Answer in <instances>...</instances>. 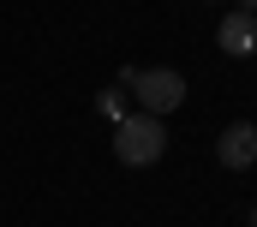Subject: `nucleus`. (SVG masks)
Wrapping results in <instances>:
<instances>
[{"label": "nucleus", "mask_w": 257, "mask_h": 227, "mask_svg": "<svg viewBox=\"0 0 257 227\" xmlns=\"http://www.w3.org/2000/svg\"><path fill=\"white\" fill-rule=\"evenodd\" d=\"M120 90H132V102H138V113H150V120H162V113H174L180 102H186V78L174 72V66H126L120 72Z\"/></svg>", "instance_id": "f257e3e1"}, {"label": "nucleus", "mask_w": 257, "mask_h": 227, "mask_svg": "<svg viewBox=\"0 0 257 227\" xmlns=\"http://www.w3.org/2000/svg\"><path fill=\"white\" fill-rule=\"evenodd\" d=\"M215 162H221L227 173L257 168V126H251V120H233V126L215 138Z\"/></svg>", "instance_id": "7ed1b4c3"}, {"label": "nucleus", "mask_w": 257, "mask_h": 227, "mask_svg": "<svg viewBox=\"0 0 257 227\" xmlns=\"http://www.w3.org/2000/svg\"><path fill=\"white\" fill-rule=\"evenodd\" d=\"M215 48L227 60H251L257 54V18L251 12H227V18L215 24Z\"/></svg>", "instance_id": "20e7f679"}, {"label": "nucleus", "mask_w": 257, "mask_h": 227, "mask_svg": "<svg viewBox=\"0 0 257 227\" xmlns=\"http://www.w3.org/2000/svg\"><path fill=\"white\" fill-rule=\"evenodd\" d=\"M251 227H257V203H251Z\"/></svg>", "instance_id": "0eeeda50"}, {"label": "nucleus", "mask_w": 257, "mask_h": 227, "mask_svg": "<svg viewBox=\"0 0 257 227\" xmlns=\"http://www.w3.org/2000/svg\"><path fill=\"white\" fill-rule=\"evenodd\" d=\"M162 156H168V126H162V120L126 113V120L114 126V162H126V168H156Z\"/></svg>", "instance_id": "f03ea898"}, {"label": "nucleus", "mask_w": 257, "mask_h": 227, "mask_svg": "<svg viewBox=\"0 0 257 227\" xmlns=\"http://www.w3.org/2000/svg\"><path fill=\"white\" fill-rule=\"evenodd\" d=\"M96 108H102L114 126H120V120H126V90H102V102H96Z\"/></svg>", "instance_id": "39448f33"}, {"label": "nucleus", "mask_w": 257, "mask_h": 227, "mask_svg": "<svg viewBox=\"0 0 257 227\" xmlns=\"http://www.w3.org/2000/svg\"><path fill=\"white\" fill-rule=\"evenodd\" d=\"M239 12H251V18H257V0H239Z\"/></svg>", "instance_id": "423d86ee"}]
</instances>
